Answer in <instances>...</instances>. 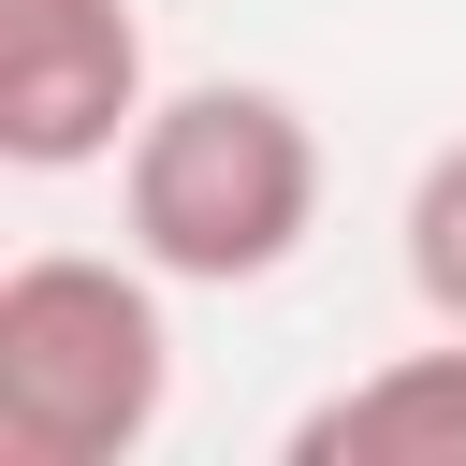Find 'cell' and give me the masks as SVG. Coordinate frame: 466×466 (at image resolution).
I'll list each match as a JSON object with an SVG mask.
<instances>
[{"mask_svg": "<svg viewBox=\"0 0 466 466\" xmlns=\"http://www.w3.org/2000/svg\"><path fill=\"white\" fill-rule=\"evenodd\" d=\"M116 218L175 291H262L306 233H320V131L291 87L262 73H204L175 102H146V131L116 146Z\"/></svg>", "mask_w": 466, "mask_h": 466, "instance_id": "6da1fadb", "label": "cell"}, {"mask_svg": "<svg viewBox=\"0 0 466 466\" xmlns=\"http://www.w3.org/2000/svg\"><path fill=\"white\" fill-rule=\"evenodd\" d=\"M175 408L160 262L29 248L0 277V466H131Z\"/></svg>", "mask_w": 466, "mask_h": 466, "instance_id": "7a4b0ae2", "label": "cell"}, {"mask_svg": "<svg viewBox=\"0 0 466 466\" xmlns=\"http://www.w3.org/2000/svg\"><path fill=\"white\" fill-rule=\"evenodd\" d=\"M146 131V29L131 0H0V160L87 175Z\"/></svg>", "mask_w": 466, "mask_h": 466, "instance_id": "3957f363", "label": "cell"}, {"mask_svg": "<svg viewBox=\"0 0 466 466\" xmlns=\"http://www.w3.org/2000/svg\"><path fill=\"white\" fill-rule=\"evenodd\" d=\"M291 466H466V335L335 379L291 422Z\"/></svg>", "mask_w": 466, "mask_h": 466, "instance_id": "277c9868", "label": "cell"}, {"mask_svg": "<svg viewBox=\"0 0 466 466\" xmlns=\"http://www.w3.org/2000/svg\"><path fill=\"white\" fill-rule=\"evenodd\" d=\"M408 291L437 306V335H466V131L408 175Z\"/></svg>", "mask_w": 466, "mask_h": 466, "instance_id": "5b68a950", "label": "cell"}]
</instances>
